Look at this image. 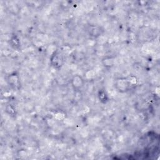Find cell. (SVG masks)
Returning <instances> with one entry per match:
<instances>
[{"label":"cell","mask_w":160,"mask_h":160,"mask_svg":"<svg viewBox=\"0 0 160 160\" xmlns=\"http://www.w3.org/2000/svg\"><path fill=\"white\" fill-rule=\"evenodd\" d=\"M73 86L75 88H80L83 86V79L80 76H76L73 78Z\"/></svg>","instance_id":"cell-1"}]
</instances>
